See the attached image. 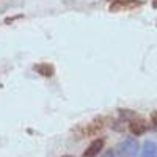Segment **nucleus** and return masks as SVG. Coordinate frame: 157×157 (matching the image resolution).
<instances>
[{"label":"nucleus","mask_w":157,"mask_h":157,"mask_svg":"<svg viewBox=\"0 0 157 157\" xmlns=\"http://www.w3.org/2000/svg\"><path fill=\"white\" fill-rule=\"evenodd\" d=\"M151 121H152V124H154L155 129H157V110L151 113Z\"/></svg>","instance_id":"8"},{"label":"nucleus","mask_w":157,"mask_h":157,"mask_svg":"<svg viewBox=\"0 0 157 157\" xmlns=\"http://www.w3.org/2000/svg\"><path fill=\"white\" fill-rule=\"evenodd\" d=\"M109 2H120V0H109Z\"/></svg>","instance_id":"10"},{"label":"nucleus","mask_w":157,"mask_h":157,"mask_svg":"<svg viewBox=\"0 0 157 157\" xmlns=\"http://www.w3.org/2000/svg\"><path fill=\"white\" fill-rule=\"evenodd\" d=\"M104 145H105V140H104V138H94V140L88 145V148L83 151L82 157H96V155L102 151Z\"/></svg>","instance_id":"3"},{"label":"nucleus","mask_w":157,"mask_h":157,"mask_svg":"<svg viewBox=\"0 0 157 157\" xmlns=\"http://www.w3.org/2000/svg\"><path fill=\"white\" fill-rule=\"evenodd\" d=\"M35 71H36L39 75L47 77V78L55 74V68L52 66L50 63H39V64H36V66H35Z\"/></svg>","instance_id":"6"},{"label":"nucleus","mask_w":157,"mask_h":157,"mask_svg":"<svg viewBox=\"0 0 157 157\" xmlns=\"http://www.w3.org/2000/svg\"><path fill=\"white\" fill-rule=\"evenodd\" d=\"M102 157H116V155H115V152H113V151H107V152L104 154Z\"/></svg>","instance_id":"9"},{"label":"nucleus","mask_w":157,"mask_h":157,"mask_svg":"<svg viewBox=\"0 0 157 157\" xmlns=\"http://www.w3.org/2000/svg\"><path fill=\"white\" fill-rule=\"evenodd\" d=\"M140 151V145L137 138H126L116 148V152L120 157H137Z\"/></svg>","instance_id":"1"},{"label":"nucleus","mask_w":157,"mask_h":157,"mask_svg":"<svg viewBox=\"0 0 157 157\" xmlns=\"http://www.w3.org/2000/svg\"><path fill=\"white\" fill-rule=\"evenodd\" d=\"M105 127V118H96V120L93 121V123H90L88 126H86V135H96L98 132H101V130Z\"/></svg>","instance_id":"5"},{"label":"nucleus","mask_w":157,"mask_h":157,"mask_svg":"<svg viewBox=\"0 0 157 157\" xmlns=\"http://www.w3.org/2000/svg\"><path fill=\"white\" fill-rule=\"evenodd\" d=\"M148 129V124L143 118H138V116H134L132 120L129 121V130L132 132L134 135H143Z\"/></svg>","instance_id":"2"},{"label":"nucleus","mask_w":157,"mask_h":157,"mask_svg":"<svg viewBox=\"0 0 157 157\" xmlns=\"http://www.w3.org/2000/svg\"><path fill=\"white\" fill-rule=\"evenodd\" d=\"M63 157H72V155H63Z\"/></svg>","instance_id":"11"},{"label":"nucleus","mask_w":157,"mask_h":157,"mask_svg":"<svg viewBox=\"0 0 157 157\" xmlns=\"http://www.w3.org/2000/svg\"><path fill=\"white\" fill-rule=\"evenodd\" d=\"M141 2H135V0H120V2H112L110 3V11L116 13L121 10H127V8H134L138 6Z\"/></svg>","instance_id":"4"},{"label":"nucleus","mask_w":157,"mask_h":157,"mask_svg":"<svg viewBox=\"0 0 157 157\" xmlns=\"http://www.w3.org/2000/svg\"><path fill=\"white\" fill-rule=\"evenodd\" d=\"M141 157H157V145L154 141H145L141 148Z\"/></svg>","instance_id":"7"}]
</instances>
